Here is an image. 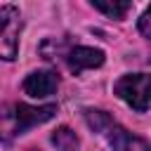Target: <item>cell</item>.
Masks as SVG:
<instances>
[{
	"mask_svg": "<svg viewBox=\"0 0 151 151\" xmlns=\"http://www.w3.org/2000/svg\"><path fill=\"white\" fill-rule=\"evenodd\" d=\"M52 144L57 146V151H78L80 149V139L68 125H61L52 132Z\"/></svg>",
	"mask_w": 151,
	"mask_h": 151,
	"instance_id": "7",
	"label": "cell"
},
{
	"mask_svg": "<svg viewBox=\"0 0 151 151\" xmlns=\"http://www.w3.org/2000/svg\"><path fill=\"white\" fill-rule=\"evenodd\" d=\"M57 87H59V78L52 71H33L24 80V92L35 99H45V97L54 94Z\"/></svg>",
	"mask_w": 151,
	"mask_h": 151,
	"instance_id": "6",
	"label": "cell"
},
{
	"mask_svg": "<svg viewBox=\"0 0 151 151\" xmlns=\"http://www.w3.org/2000/svg\"><path fill=\"white\" fill-rule=\"evenodd\" d=\"M66 64L68 68L78 76L87 68H97L104 64V52L97 50V47H85V45H78V47H71L68 54H66Z\"/></svg>",
	"mask_w": 151,
	"mask_h": 151,
	"instance_id": "5",
	"label": "cell"
},
{
	"mask_svg": "<svg viewBox=\"0 0 151 151\" xmlns=\"http://www.w3.org/2000/svg\"><path fill=\"white\" fill-rule=\"evenodd\" d=\"M137 28H139V33H142L144 38H149V40H151V5H149V7H146V12L139 17Z\"/></svg>",
	"mask_w": 151,
	"mask_h": 151,
	"instance_id": "9",
	"label": "cell"
},
{
	"mask_svg": "<svg viewBox=\"0 0 151 151\" xmlns=\"http://www.w3.org/2000/svg\"><path fill=\"white\" fill-rule=\"evenodd\" d=\"M113 92L132 111L144 113L151 106V73H125L116 80Z\"/></svg>",
	"mask_w": 151,
	"mask_h": 151,
	"instance_id": "2",
	"label": "cell"
},
{
	"mask_svg": "<svg viewBox=\"0 0 151 151\" xmlns=\"http://www.w3.org/2000/svg\"><path fill=\"white\" fill-rule=\"evenodd\" d=\"M92 7L94 9H99V12H104L106 17H111V19H123L127 12H130V2H101V0H92Z\"/></svg>",
	"mask_w": 151,
	"mask_h": 151,
	"instance_id": "8",
	"label": "cell"
},
{
	"mask_svg": "<svg viewBox=\"0 0 151 151\" xmlns=\"http://www.w3.org/2000/svg\"><path fill=\"white\" fill-rule=\"evenodd\" d=\"M28 151H35V149H28Z\"/></svg>",
	"mask_w": 151,
	"mask_h": 151,
	"instance_id": "10",
	"label": "cell"
},
{
	"mask_svg": "<svg viewBox=\"0 0 151 151\" xmlns=\"http://www.w3.org/2000/svg\"><path fill=\"white\" fill-rule=\"evenodd\" d=\"M83 113H85L87 125H90L94 132H99V134L109 142V146H111L113 151H151V146H149V142H146L144 137L132 134L130 130H125L123 125H118L106 111L85 109Z\"/></svg>",
	"mask_w": 151,
	"mask_h": 151,
	"instance_id": "1",
	"label": "cell"
},
{
	"mask_svg": "<svg viewBox=\"0 0 151 151\" xmlns=\"http://www.w3.org/2000/svg\"><path fill=\"white\" fill-rule=\"evenodd\" d=\"M57 106L54 104H45V106H28V104H17L14 113H7V118H12V132L14 134H24L28 127L42 125L50 118H54Z\"/></svg>",
	"mask_w": 151,
	"mask_h": 151,
	"instance_id": "4",
	"label": "cell"
},
{
	"mask_svg": "<svg viewBox=\"0 0 151 151\" xmlns=\"http://www.w3.org/2000/svg\"><path fill=\"white\" fill-rule=\"evenodd\" d=\"M19 31H21V17L14 5L0 7V54L2 59H14L19 50Z\"/></svg>",
	"mask_w": 151,
	"mask_h": 151,
	"instance_id": "3",
	"label": "cell"
}]
</instances>
